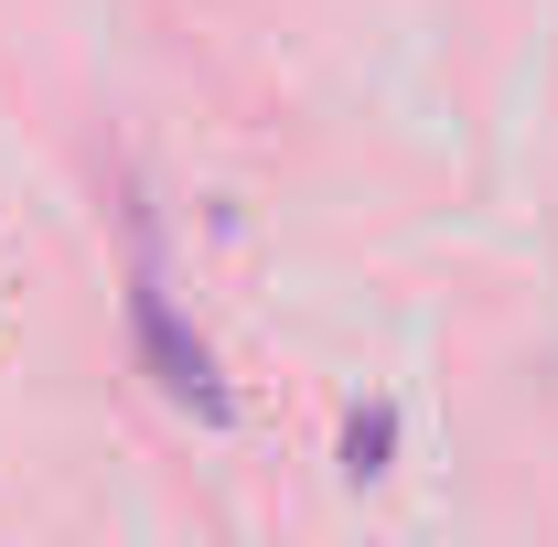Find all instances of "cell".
Wrapping results in <instances>:
<instances>
[{"label":"cell","mask_w":558,"mask_h":547,"mask_svg":"<svg viewBox=\"0 0 558 547\" xmlns=\"http://www.w3.org/2000/svg\"><path fill=\"white\" fill-rule=\"evenodd\" d=\"M130 333H140V365L161 376V398H172V409H194L205 429H226V418H236V398H226V376H215V354H205L194 333H183V323H172L161 279H140V290H130Z\"/></svg>","instance_id":"6da1fadb"},{"label":"cell","mask_w":558,"mask_h":547,"mask_svg":"<svg viewBox=\"0 0 558 547\" xmlns=\"http://www.w3.org/2000/svg\"><path fill=\"white\" fill-rule=\"evenodd\" d=\"M387 451H398V398H365V409L344 418V483H376Z\"/></svg>","instance_id":"7a4b0ae2"}]
</instances>
